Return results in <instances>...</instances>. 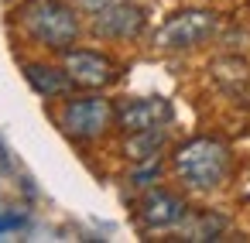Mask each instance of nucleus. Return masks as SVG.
Instances as JSON below:
<instances>
[{
    "mask_svg": "<svg viewBox=\"0 0 250 243\" xmlns=\"http://www.w3.org/2000/svg\"><path fill=\"white\" fill-rule=\"evenodd\" d=\"M175 171L188 188L209 192L229 175V147L216 137H192L175 151Z\"/></svg>",
    "mask_w": 250,
    "mask_h": 243,
    "instance_id": "obj_1",
    "label": "nucleus"
},
{
    "mask_svg": "<svg viewBox=\"0 0 250 243\" xmlns=\"http://www.w3.org/2000/svg\"><path fill=\"white\" fill-rule=\"evenodd\" d=\"M18 21L38 45L55 52H69V45L79 38V18L62 0H24Z\"/></svg>",
    "mask_w": 250,
    "mask_h": 243,
    "instance_id": "obj_2",
    "label": "nucleus"
},
{
    "mask_svg": "<svg viewBox=\"0 0 250 243\" xmlns=\"http://www.w3.org/2000/svg\"><path fill=\"white\" fill-rule=\"evenodd\" d=\"M216 31H219V14L188 7V11L171 14V18L158 28V38H154V41H158V48H165V52H185V48H195V45L209 41Z\"/></svg>",
    "mask_w": 250,
    "mask_h": 243,
    "instance_id": "obj_3",
    "label": "nucleus"
},
{
    "mask_svg": "<svg viewBox=\"0 0 250 243\" xmlns=\"http://www.w3.org/2000/svg\"><path fill=\"white\" fill-rule=\"evenodd\" d=\"M113 120H117V110L103 96L69 100L65 110H62V130L69 137H76V141H96V137H103Z\"/></svg>",
    "mask_w": 250,
    "mask_h": 243,
    "instance_id": "obj_4",
    "label": "nucleus"
},
{
    "mask_svg": "<svg viewBox=\"0 0 250 243\" xmlns=\"http://www.w3.org/2000/svg\"><path fill=\"white\" fill-rule=\"evenodd\" d=\"M65 72H69L72 86H83V89H103L117 79V65L106 55L86 52V48L65 52Z\"/></svg>",
    "mask_w": 250,
    "mask_h": 243,
    "instance_id": "obj_5",
    "label": "nucleus"
},
{
    "mask_svg": "<svg viewBox=\"0 0 250 243\" xmlns=\"http://www.w3.org/2000/svg\"><path fill=\"white\" fill-rule=\"evenodd\" d=\"M171 120V103L161 96H147V100H127L117 106V127L124 134H141V130H154L165 127Z\"/></svg>",
    "mask_w": 250,
    "mask_h": 243,
    "instance_id": "obj_6",
    "label": "nucleus"
},
{
    "mask_svg": "<svg viewBox=\"0 0 250 243\" xmlns=\"http://www.w3.org/2000/svg\"><path fill=\"white\" fill-rule=\"evenodd\" d=\"M185 212H188L185 199H178L165 188H154L137 202V219L144 229H171V226L185 223Z\"/></svg>",
    "mask_w": 250,
    "mask_h": 243,
    "instance_id": "obj_7",
    "label": "nucleus"
},
{
    "mask_svg": "<svg viewBox=\"0 0 250 243\" xmlns=\"http://www.w3.org/2000/svg\"><path fill=\"white\" fill-rule=\"evenodd\" d=\"M93 28L103 38H137L144 31V11L127 4V0H117L93 18Z\"/></svg>",
    "mask_w": 250,
    "mask_h": 243,
    "instance_id": "obj_8",
    "label": "nucleus"
},
{
    "mask_svg": "<svg viewBox=\"0 0 250 243\" xmlns=\"http://www.w3.org/2000/svg\"><path fill=\"white\" fill-rule=\"evenodd\" d=\"M24 79H28V86L38 93V96H45V100H52V96H65L69 93V86H72V79H69V72L65 69H52V65H24Z\"/></svg>",
    "mask_w": 250,
    "mask_h": 243,
    "instance_id": "obj_9",
    "label": "nucleus"
},
{
    "mask_svg": "<svg viewBox=\"0 0 250 243\" xmlns=\"http://www.w3.org/2000/svg\"><path fill=\"white\" fill-rule=\"evenodd\" d=\"M130 141L124 144V154L137 164L144 161H154L158 151L165 147V127H154V130H141V134H127Z\"/></svg>",
    "mask_w": 250,
    "mask_h": 243,
    "instance_id": "obj_10",
    "label": "nucleus"
},
{
    "mask_svg": "<svg viewBox=\"0 0 250 243\" xmlns=\"http://www.w3.org/2000/svg\"><path fill=\"white\" fill-rule=\"evenodd\" d=\"M226 229V219L216 216V212H202V216H192L185 223V236L182 240H219V233Z\"/></svg>",
    "mask_w": 250,
    "mask_h": 243,
    "instance_id": "obj_11",
    "label": "nucleus"
},
{
    "mask_svg": "<svg viewBox=\"0 0 250 243\" xmlns=\"http://www.w3.org/2000/svg\"><path fill=\"white\" fill-rule=\"evenodd\" d=\"M151 178H158V161H144V168H141V171H134V178H130V182L144 188V185H151Z\"/></svg>",
    "mask_w": 250,
    "mask_h": 243,
    "instance_id": "obj_12",
    "label": "nucleus"
},
{
    "mask_svg": "<svg viewBox=\"0 0 250 243\" xmlns=\"http://www.w3.org/2000/svg\"><path fill=\"white\" fill-rule=\"evenodd\" d=\"M14 226H24V216L21 212H7V216H0V233H7Z\"/></svg>",
    "mask_w": 250,
    "mask_h": 243,
    "instance_id": "obj_13",
    "label": "nucleus"
},
{
    "mask_svg": "<svg viewBox=\"0 0 250 243\" xmlns=\"http://www.w3.org/2000/svg\"><path fill=\"white\" fill-rule=\"evenodd\" d=\"M110 4H117V0H79V7L83 11H89V14H100L103 7H110Z\"/></svg>",
    "mask_w": 250,
    "mask_h": 243,
    "instance_id": "obj_14",
    "label": "nucleus"
}]
</instances>
